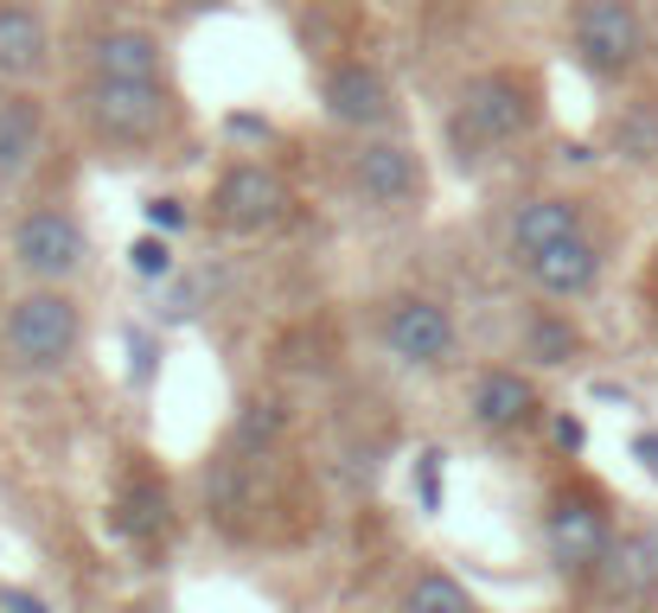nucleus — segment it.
<instances>
[{
	"mask_svg": "<svg viewBox=\"0 0 658 613\" xmlns=\"http://www.w3.org/2000/svg\"><path fill=\"white\" fill-rule=\"evenodd\" d=\"M83 345V314L65 288H33L7 314V352L20 371H58Z\"/></svg>",
	"mask_w": 658,
	"mask_h": 613,
	"instance_id": "obj_2",
	"label": "nucleus"
},
{
	"mask_svg": "<svg viewBox=\"0 0 658 613\" xmlns=\"http://www.w3.org/2000/svg\"><path fill=\"white\" fill-rule=\"evenodd\" d=\"M474 422L492 434H512L524 422H537V384L531 377H518L506 364H492V371H479L474 377Z\"/></svg>",
	"mask_w": 658,
	"mask_h": 613,
	"instance_id": "obj_11",
	"label": "nucleus"
},
{
	"mask_svg": "<svg viewBox=\"0 0 658 613\" xmlns=\"http://www.w3.org/2000/svg\"><path fill=\"white\" fill-rule=\"evenodd\" d=\"M275 429H282V409H275V402H250L243 422H237L243 441H275Z\"/></svg>",
	"mask_w": 658,
	"mask_h": 613,
	"instance_id": "obj_22",
	"label": "nucleus"
},
{
	"mask_svg": "<svg viewBox=\"0 0 658 613\" xmlns=\"http://www.w3.org/2000/svg\"><path fill=\"white\" fill-rule=\"evenodd\" d=\"M537 83L524 71H486L474 77L461 97H454V115H447V135L461 154H474V147H506L518 135H531L537 128Z\"/></svg>",
	"mask_w": 658,
	"mask_h": 613,
	"instance_id": "obj_1",
	"label": "nucleus"
},
{
	"mask_svg": "<svg viewBox=\"0 0 658 613\" xmlns=\"http://www.w3.org/2000/svg\"><path fill=\"white\" fill-rule=\"evenodd\" d=\"M569 33H576L582 65L601 77H621L646 58V20H639L633 0H576Z\"/></svg>",
	"mask_w": 658,
	"mask_h": 613,
	"instance_id": "obj_3",
	"label": "nucleus"
},
{
	"mask_svg": "<svg viewBox=\"0 0 658 613\" xmlns=\"http://www.w3.org/2000/svg\"><path fill=\"white\" fill-rule=\"evenodd\" d=\"M352 185L371 205H409L422 192V160L402 141H365L352 154Z\"/></svg>",
	"mask_w": 658,
	"mask_h": 613,
	"instance_id": "obj_10",
	"label": "nucleus"
},
{
	"mask_svg": "<svg viewBox=\"0 0 658 613\" xmlns=\"http://www.w3.org/2000/svg\"><path fill=\"white\" fill-rule=\"evenodd\" d=\"M320 97H327V115L332 122H345V128H384L397 103H390V83L377 65L365 58H345V65H332L327 83H320Z\"/></svg>",
	"mask_w": 658,
	"mask_h": 613,
	"instance_id": "obj_8",
	"label": "nucleus"
},
{
	"mask_svg": "<svg viewBox=\"0 0 658 613\" xmlns=\"http://www.w3.org/2000/svg\"><path fill=\"white\" fill-rule=\"evenodd\" d=\"M167 518V486H135L122 499V531H154Z\"/></svg>",
	"mask_w": 658,
	"mask_h": 613,
	"instance_id": "obj_19",
	"label": "nucleus"
},
{
	"mask_svg": "<svg viewBox=\"0 0 658 613\" xmlns=\"http://www.w3.org/2000/svg\"><path fill=\"white\" fill-rule=\"evenodd\" d=\"M402 613H474V601H467V588H461L454 576L429 569V576L409 581V594H402Z\"/></svg>",
	"mask_w": 658,
	"mask_h": 613,
	"instance_id": "obj_18",
	"label": "nucleus"
},
{
	"mask_svg": "<svg viewBox=\"0 0 658 613\" xmlns=\"http://www.w3.org/2000/svg\"><path fill=\"white\" fill-rule=\"evenodd\" d=\"M633 454H639V467H646V473H658V434H639Z\"/></svg>",
	"mask_w": 658,
	"mask_h": 613,
	"instance_id": "obj_26",
	"label": "nucleus"
},
{
	"mask_svg": "<svg viewBox=\"0 0 658 613\" xmlns=\"http://www.w3.org/2000/svg\"><path fill=\"white\" fill-rule=\"evenodd\" d=\"M384 345H390V359H402V364H441L454 352V320H447V307L409 294V300H397V307L384 314Z\"/></svg>",
	"mask_w": 658,
	"mask_h": 613,
	"instance_id": "obj_9",
	"label": "nucleus"
},
{
	"mask_svg": "<svg viewBox=\"0 0 658 613\" xmlns=\"http://www.w3.org/2000/svg\"><path fill=\"white\" fill-rule=\"evenodd\" d=\"M531 282L556 300H569V294H588L601 282V250L588 243V237H563V243H549V250L531 256Z\"/></svg>",
	"mask_w": 658,
	"mask_h": 613,
	"instance_id": "obj_13",
	"label": "nucleus"
},
{
	"mask_svg": "<svg viewBox=\"0 0 658 613\" xmlns=\"http://www.w3.org/2000/svg\"><path fill=\"white\" fill-rule=\"evenodd\" d=\"M167 109L173 103H167L160 77L154 83H122V77H97L90 83V122L110 141H154L167 128Z\"/></svg>",
	"mask_w": 658,
	"mask_h": 613,
	"instance_id": "obj_5",
	"label": "nucleus"
},
{
	"mask_svg": "<svg viewBox=\"0 0 658 613\" xmlns=\"http://www.w3.org/2000/svg\"><path fill=\"white\" fill-rule=\"evenodd\" d=\"M563 237H582V205L576 198H531V205H518L512 217V250L531 262L537 250H549V243H563Z\"/></svg>",
	"mask_w": 658,
	"mask_h": 613,
	"instance_id": "obj_14",
	"label": "nucleus"
},
{
	"mask_svg": "<svg viewBox=\"0 0 658 613\" xmlns=\"http://www.w3.org/2000/svg\"><path fill=\"white\" fill-rule=\"evenodd\" d=\"M601 576H608V588H614L621 601H646L658 588V556L639 537H621L608 556H601Z\"/></svg>",
	"mask_w": 658,
	"mask_h": 613,
	"instance_id": "obj_17",
	"label": "nucleus"
},
{
	"mask_svg": "<svg viewBox=\"0 0 658 613\" xmlns=\"http://www.w3.org/2000/svg\"><path fill=\"white\" fill-rule=\"evenodd\" d=\"M212 212H218L224 230H275L282 217H288V185L275 167H257V160H243V167H230L212 192Z\"/></svg>",
	"mask_w": 658,
	"mask_h": 613,
	"instance_id": "obj_6",
	"label": "nucleus"
},
{
	"mask_svg": "<svg viewBox=\"0 0 658 613\" xmlns=\"http://www.w3.org/2000/svg\"><path fill=\"white\" fill-rule=\"evenodd\" d=\"M83 224L71 212H58V205H45V212H26L13 224V262L38 275V282H71L77 269H83Z\"/></svg>",
	"mask_w": 658,
	"mask_h": 613,
	"instance_id": "obj_4",
	"label": "nucleus"
},
{
	"mask_svg": "<svg viewBox=\"0 0 658 613\" xmlns=\"http://www.w3.org/2000/svg\"><path fill=\"white\" fill-rule=\"evenodd\" d=\"M45 58H52L45 20H38L26 0H0V77L26 83V77L45 71Z\"/></svg>",
	"mask_w": 658,
	"mask_h": 613,
	"instance_id": "obj_12",
	"label": "nucleus"
},
{
	"mask_svg": "<svg viewBox=\"0 0 658 613\" xmlns=\"http://www.w3.org/2000/svg\"><path fill=\"white\" fill-rule=\"evenodd\" d=\"M0 613H52L33 588H0Z\"/></svg>",
	"mask_w": 658,
	"mask_h": 613,
	"instance_id": "obj_23",
	"label": "nucleus"
},
{
	"mask_svg": "<svg viewBox=\"0 0 658 613\" xmlns=\"http://www.w3.org/2000/svg\"><path fill=\"white\" fill-rule=\"evenodd\" d=\"M38 128H45V115H38L33 97H0V185L33 167Z\"/></svg>",
	"mask_w": 658,
	"mask_h": 613,
	"instance_id": "obj_16",
	"label": "nucleus"
},
{
	"mask_svg": "<svg viewBox=\"0 0 658 613\" xmlns=\"http://www.w3.org/2000/svg\"><path fill=\"white\" fill-rule=\"evenodd\" d=\"M569 352H576V332H569L563 320H549V314H544V320H531V359L563 364Z\"/></svg>",
	"mask_w": 658,
	"mask_h": 613,
	"instance_id": "obj_20",
	"label": "nucleus"
},
{
	"mask_svg": "<svg viewBox=\"0 0 658 613\" xmlns=\"http://www.w3.org/2000/svg\"><path fill=\"white\" fill-rule=\"evenodd\" d=\"M128 256H135V275H147V282L173 275V250H167V237H141Z\"/></svg>",
	"mask_w": 658,
	"mask_h": 613,
	"instance_id": "obj_21",
	"label": "nucleus"
},
{
	"mask_svg": "<svg viewBox=\"0 0 658 613\" xmlns=\"http://www.w3.org/2000/svg\"><path fill=\"white\" fill-rule=\"evenodd\" d=\"M97 77H122V83H154L160 77V38L141 33V26H122V33H103L97 52H90Z\"/></svg>",
	"mask_w": 658,
	"mask_h": 613,
	"instance_id": "obj_15",
	"label": "nucleus"
},
{
	"mask_svg": "<svg viewBox=\"0 0 658 613\" xmlns=\"http://www.w3.org/2000/svg\"><path fill=\"white\" fill-rule=\"evenodd\" d=\"M147 224H154V230H180L185 224L180 198H154V205H147Z\"/></svg>",
	"mask_w": 658,
	"mask_h": 613,
	"instance_id": "obj_24",
	"label": "nucleus"
},
{
	"mask_svg": "<svg viewBox=\"0 0 658 613\" xmlns=\"http://www.w3.org/2000/svg\"><path fill=\"white\" fill-rule=\"evenodd\" d=\"M556 441H563V447L576 454V447H582L588 434H582V422H576V416H563V422H556Z\"/></svg>",
	"mask_w": 658,
	"mask_h": 613,
	"instance_id": "obj_25",
	"label": "nucleus"
},
{
	"mask_svg": "<svg viewBox=\"0 0 658 613\" xmlns=\"http://www.w3.org/2000/svg\"><path fill=\"white\" fill-rule=\"evenodd\" d=\"M549 556H556V569H569V576H588V569H601V556L614 549V531H608V511L594 506V499H556L549 506Z\"/></svg>",
	"mask_w": 658,
	"mask_h": 613,
	"instance_id": "obj_7",
	"label": "nucleus"
}]
</instances>
